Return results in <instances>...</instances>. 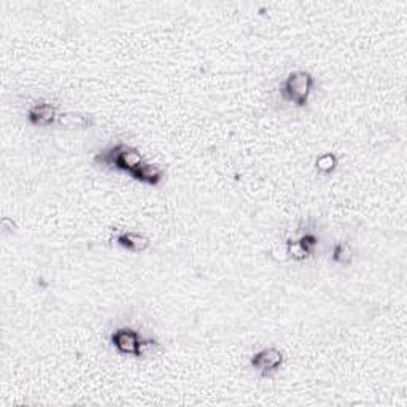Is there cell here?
Listing matches in <instances>:
<instances>
[{"mask_svg": "<svg viewBox=\"0 0 407 407\" xmlns=\"http://www.w3.org/2000/svg\"><path fill=\"white\" fill-rule=\"evenodd\" d=\"M115 241L119 247L132 253H144L151 247L150 237H146L142 232L135 231H123L116 234Z\"/></svg>", "mask_w": 407, "mask_h": 407, "instance_id": "7", "label": "cell"}, {"mask_svg": "<svg viewBox=\"0 0 407 407\" xmlns=\"http://www.w3.org/2000/svg\"><path fill=\"white\" fill-rule=\"evenodd\" d=\"M140 342H142V336L132 328H118L110 334V344L121 355L139 358Z\"/></svg>", "mask_w": 407, "mask_h": 407, "instance_id": "4", "label": "cell"}, {"mask_svg": "<svg viewBox=\"0 0 407 407\" xmlns=\"http://www.w3.org/2000/svg\"><path fill=\"white\" fill-rule=\"evenodd\" d=\"M92 123H94V119H92L91 115L75 112L59 113L56 119V126L62 129H86L89 128Z\"/></svg>", "mask_w": 407, "mask_h": 407, "instance_id": "8", "label": "cell"}, {"mask_svg": "<svg viewBox=\"0 0 407 407\" xmlns=\"http://www.w3.org/2000/svg\"><path fill=\"white\" fill-rule=\"evenodd\" d=\"M313 88H315V77L307 70H295L288 73L280 83L282 99L295 107H307Z\"/></svg>", "mask_w": 407, "mask_h": 407, "instance_id": "2", "label": "cell"}, {"mask_svg": "<svg viewBox=\"0 0 407 407\" xmlns=\"http://www.w3.org/2000/svg\"><path fill=\"white\" fill-rule=\"evenodd\" d=\"M331 259H333L334 264H339V266H342V268H349V266L354 264L355 252L349 242L342 241V242L336 243V245L333 247Z\"/></svg>", "mask_w": 407, "mask_h": 407, "instance_id": "9", "label": "cell"}, {"mask_svg": "<svg viewBox=\"0 0 407 407\" xmlns=\"http://www.w3.org/2000/svg\"><path fill=\"white\" fill-rule=\"evenodd\" d=\"M131 177L135 182L150 184V187H158L166 178V171L159 164H153V162L145 159L142 164L135 167Z\"/></svg>", "mask_w": 407, "mask_h": 407, "instance_id": "6", "label": "cell"}, {"mask_svg": "<svg viewBox=\"0 0 407 407\" xmlns=\"http://www.w3.org/2000/svg\"><path fill=\"white\" fill-rule=\"evenodd\" d=\"M297 242H300L302 248L306 250L309 257H313V254H315L317 248H318V236L315 234V232H312V231L302 232V234L297 237Z\"/></svg>", "mask_w": 407, "mask_h": 407, "instance_id": "12", "label": "cell"}, {"mask_svg": "<svg viewBox=\"0 0 407 407\" xmlns=\"http://www.w3.org/2000/svg\"><path fill=\"white\" fill-rule=\"evenodd\" d=\"M286 254L293 259V261H306L311 257H309L306 250L297 242V239H288L286 241Z\"/></svg>", "mask_w": 407, "mask_h": 407, "instance_id": "11", "label": "cell"}, {"mask_svg": "<svg viewBox=\"0 0 407 407\" xmlns=\"http://www.w3.org/2000/svg\"><path fill=\"white\" fill-rule=\"evenodd\" d=\"M158 340L153 338H142V342H140V354L139 358H145L153 354V350L158 347Z\"/></svg>", "mask_w": 407, "mask_h": 407, "instance_id": "13", "label": "cell"}, {"mask_svg": "<svg viewBox=\"0 0 407 407\" xmlns=\"http://www.w3.org/2000/svg\"><path fill=\"white\" fill-rule=\"evenodd\" d=\"M92 161H94L96 166L102 167V169L124 172L131 175L135 167L142 164L145 158L135 146L118 142L99 151Z\"/></svg>", "mask_w": 407, "mask_h": 407, "instance_id": "1", "label": "cell"}, {"mask_svg": "<svg viewBox=\"0 0 407 407\" xmlns=\"http://www.w3.org/2000/svg\"><path fill=\"white\" fill-rule=\"evenodd\" d=\"M284 352L277 347H266L250 358V366L261 377H272L284 366Z\"/></svg>", "mask_w": 407, "mask_h": 407, "instance_id": "3", "label": "cell"}, {"mask_svg": "<svg viewBox=\"0 0 407 407\" xmlns=\"http://www.w3.org/2000/svg\"><path fill=\"white\" fill-rule=\"evenodd\" d=\"M58 107L50 102H37L27 110V121L34 128H50L56 126Z\"/></svg>", "mask_w": 407, "mask_h": 407, "instance_id": "5", "label": "cell"}, {"mask_svg": "<svg viewBox=\"0 0 407 407\" xmlns=\"http://www.w3.org/2000/svg\"><path fill=\"white\" fill-rule=\"evenodd\" d=\"M339 166V159L334 153H323L320 155L315 161V169L322 175H331Z\"/></svg>", "mask_w": 407, "mask_h": 407, "instance_id": "10", "label": "cell"}]
</instances>
